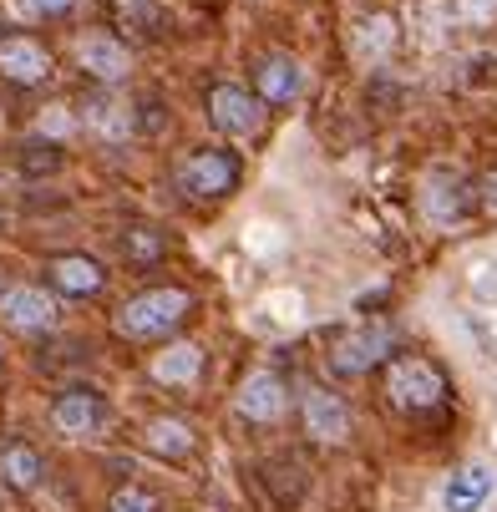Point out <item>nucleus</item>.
I'll use <instances>...</instances> for the list:
<instances>
[{
	"label": "nucleus",
	"mask_w": 497,
	"mask_h": 512,
	"mask_svg": "<svg viewBox=\"0 0 497 512\" xmlns=\"http://www.w3.org/2000/svg\"><path fill=\"white\" fill-rule=\"evenodd\" d=\"M188 315H193V295L183 284H153L112 315V330L122 340H168L173 330L188 325Z\"/></svg>",
	"instance_id": "f257e3e1"
},
{
	"label": "nucleus",
	"mask_w": 497,
	"mask_h": 512,
	"mask_svg": "<svg viewBox=\"0 0 497 512\" xmlns=\"http://www.w3.org/2000/svg\"><path fill=\"white\" fill-rule=\"evenodd\" d=\"M452 396V381L437 360L426 355H391L386 360V401L401 416H432Z\"/></svg>",
	"instance_id": "f03ea898"
},
{
	"label": "nucleus",
	"mask_w": 497,
	"mask_h": 512,
	"mask_svg": "<svg viewBox=\"0 0 497 512\" xmlns=\"http://www.w3.org/2000/svg\"><path fill=\"white\" fill-rule=\"evenodd\" d=\"M239 178H244V163H239L229 148H219V142H203V148H193V153L178 163V193L193 198V203H219V198H229V193L239 188Z\"/></svg>",
	"instance_id": "7ed1b4c3"
},
{
	"label": "nucleus",
	"mask_w": 497,
	"mask_h": 512,
	"mask_svg": "<svg viewBox=\"0 0 497 512\" xmlns=\"http://www.w3.org/2000/svg\"><path fill=\"white\" fill-rule=\"evenodd\" d=\"M300 426H305V436L315 447H345L350 442V406L330 386L310 381L300 391Z\"/></svg>",
	"instance_id": "20e7f679"
},
{
	"label": "nucleus",
	"mask_w": 497,
	"mask_h": 512,
	"mask_svg": "<svg viewBox=\"0 0 497 512\" xmlns=\"http://www.w3.org/2000/svg\"><path fill=\"white\" fill-rule=\"evenodd\" d=\"M208 122L219 127L224 137L249 142V137L264 132L269 112H264V102H259L254 92H244V87H234V82H219V87L208 92Z\"/></svg>",
	"instance_id": "39448f33"
},
{
	"label": "nucleus",
	"mask_w": 497,
	"mask_h": 512,
	"mask_svg": "<svg viewBox=\"0 0 497 512\" xmlns=\"http://www.w3.org/2000/svg\"><path fill=\"white\" fill-rule=\"evenodd\" d=\"M107 416H112V406H107V396L92 391V386H66V391L51 401V426H56L61 436H71V442H87V436H97V431L107 426Z\"/></svg>",
	"instance_id": "423d86ee"
},
{
	"label": "nucleus",
	"mask_w": 497,
	"mask_h": 512,
	"mask_svg": "<svg viewBox=\"0 0 497 512\" xmlns=\"http://www.w3.org/2000/svg\"><path fill=\"white\" fill-rule=\"evenodd\" d=\"M0 320L16 335H51L56 320H61V305L41 284H11L6 295H0Z\"/></svg>",
	"instance_id": "0eeeda50"
},
{
	"label": "nucleus",
	"mask_w": 497,
	"mask_h": 512,
	"mask_svg": "<svg viewBox=\"0 0 497 512\" xmlns=\"http://www.w3.org/2000/svg\"><path fill=\"white\" fill-rule=\"evenodd\" d=\"M51 71H56V61H51L46 41H36L26 31L0 36V82H11V87H46Z\"/></svg>",
	"instance_id": "6e6552de"
},
{
	"label": "nucleus",
	"mask_w": 497,
	"mask_h": 512,
	"mask_svg": "<svg viewBox=\"0 0 497 512\" xmlns=\"http://www.w3.org/2000/svg\"><path fill=\"white\" fill-rule=\"evenodd\" d=\"M77 66L97 87H122L132 77V51L112 31H87V36H77Z\"/></svg>",
	"instance_id": "1a4fd4ad"
},
{
	"label": "nucleus",
	"mask_w": 497,
	"mask_h": 512,
	"mask_svg": "<svg viewBox=\"0 0 497 512\" xmlns=\"http://www.w3.org/2000/svg\"><path fill=\"white\" fill-rule=\"evenodd\" d=\"M381 360H391V330L386 325H361V330H345L330 345V365L340 376H366L376 371Z\"/></svg>",
	"instance_id": "9d476101"
},
{
	"label": "nucleus",
	"mask_w": 497,
	"mask_h": 512,
	"mask_svg": "<svg viewBox=\"0 0 497 512\" xmlns=\"http://www.w3.org/2000/svg\"><path fill=\"white\" fill-rule=\"evenodd\" d=\"M234 406H239L244 421H254V426H274V421H284V411H290V386H284L279 371H254V376L239 386Z\"/></svg>",
	"instance_id": "9b49d317"
},
{
	"label": "nucleus",
	"mask_w": 497,
	"mask_h": 512,
	"mask_svg": "<svg viewBox=\"0 0 497 512\" xmlns=\"http://www.w3.org/2000/svg\"><path fill=\"white\" fill-rule=\"evenodd\" d=\"M46 284H51V295L92 300V295H102V289H107V269L92 254H56L46 264Z\"/></svg>",
	"instance_id": "f8f14e48"
},
{
	"label": "nucleus",
	"mask_w": 497,
	"mask_h": 512,
	"mask_svg": "<svg viewBox=\"0 0 497 512\" xmlns=\"http://www.w3.org/2000/svg\"><path fill=\"white\" fill-rule=\"evenodd\" d=\"M305 92V66L295 56H264L254 66V97L264 107H290Z\"/></svg>",
	"instance_id": "ddd939ff"
},
{
	"label": "nucleus",
	"mask_w": 497,
	"mask_h": 512,
	"mask_svg": "<svg viewBox=\"0 0 497 512\" xmlns=\"http://www.w3.org/2000/svg\"><path fill=\"white\" fill-rule=\"evenodd\" d=\"M142 447H148L153 457H163V462H188L198 436L183 416H153L148 426H142Z\"/></svg>",
	"instance_id": "4468645a"
},
{
	"label": "nucleus",
	"mask_w": 497,
	"mask_h": 512,
	"mask_svg": "<svg viewBox=\"0 0 497 512\" xmlns=\"http://www.w3.org/2000/svg\"><path fill=\"white\" fill-rule=\"evenodd\" d=\"M82 127H87L92 137H102V142H127L132 127H137V117H132L112 92H97V97L82 102Z\"/></svg>",
	"instance_id": "2eb2a0df"
},
{
	"label": "nucleus",
	"mask_w": 497,
	"mask_h": 512,
	"mask_svg": "<svg viewBox=\"0 0 497 512\" xmlns=\"http://www.w3.org/2000/svg\"><path fill=\"white\" fill-rule=\"evenodd\" d=\"M148 371H153V381H163V386H193L198 371H203V345L173 340V345H163V350L153 355Z\"/></svg>",
	"instance_id": "dca6fc26"
},
{
	"label": "nucleus",
	"mask_w": 497,
	"mask_h": 512,
	"mask_svg": "<svg viewBox=\"0 0 497 512\" xmlns=\"http://www.w3.org/2000/svg\"><path fill=\"white\" fill-rule=\"evenodd\" d=\"M41 477H46V457L31 442H6L0 447V482L6 487L31 492V487H41Z\"/></svg>",
	"instance_id": "f3484780"
},
{
	"label": "nucleus",
	"mask_w": 497,
	"mask_h": 512,
	"mask_svg": "<svg viewBox=\"0 0 497 512\" xmlns=\"http://www.w3.org/2000/svg\"><path fill=\"white\" fill-rule=\"evenodd\" d=\"M487 497H492V472H487L482 462H472V467H462V472L447 482L442 507H447V512H482Z\"/></svg>",
	"instance_id": "a211bd4d"
},
{
	"label": "nucleus",
	"mask_w": 497,
	"mask_h": 512,
	"mask_svg": "<svg viewBox=\"0 0 497 512\" xmlns=\"http://www.w3.org/2000/svg\"><path fill=\"white\" fill-rule=\"evenodd\" d=\"M122 259L132 269H153L168 259V234L158 224H127L122 229Z\"/></svg>",
	"instance_id": "6ab92c4d"
},
{
	"label": "nucleus",
	"mask_w": 497,
	"mask_h": 512,
	"mask_svg": "<svg viewBox=\"0 0 497 512\" xmlns=\"http://www.w3.org/2000/svg\"><path fill=\"white\" fill-rule=\"evenodd\" d=\"M107 512H163V502H158V492L127 482V487H117V492L107 497Z\"/></svg>",
	"instance_id": "aec40b11"
},
{
	"label": "nucleus",
	"mask_w": 497,
	"mask_h": 512,
	"mask_svg": "<svg viewBox=\"0 0 497 512\" xmlns=\"http://www.w3.org/2000/svg\"><path fill=\"white\" fill-rule=\"evenodd\" d=\"M77 6H82V0H16V11L26 21H66Z\"/></svg>",
	"instance_id": "412c9836"
},
{
	"label": "nucleus",
	"mask_w": 497,
	"mask_h": 512,
	"mask_svg": "<svg viewBox=\"0 0 497 512\" xmlns=\"http://www.w3.org/2000/svg\"><path fill=\"white\" fill-rule=\"evenodd\" d=\"M21 168L26 173H56L61 168V148H56V142H26V148H21Z\"/></svg>",
	"instance_id": "4be33fe9"
},
{
	"label": "nucleus",
	"mask_w": 497,
	"mask_h": 512,
	"mask_svg": "<svg viewBox=\"0 0 497 512\" xmlns=\"http://www.w3.org/2000/svg\"><path fill=\"white\" fill-rule=\"evenodd\" d=\"M482 203H487V208H492V213H497V173H492V178H487V198H482Z\"/></svg>",
	"instance_id": "5701e85b"
},
{
	"label": "nucleus",
	"mask_w": 497,
	"mask_h": 512,
	"mask_svg": "<svg viewBox=\"0 0 497 512\" xmlns=\"http://www.w3.org/2000/svg\"><path fill=\"white\" fill-rule=\"evenodd\" d=\"M0 360H6V355H0Z\"/></svg>",
	"instance_id": "b1692460"
}]
</instances>
